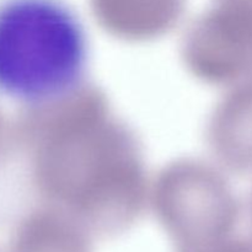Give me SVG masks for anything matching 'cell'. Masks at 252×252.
<instances>
[{
  "mask_svg": "<svg viewBox=\"0 0 252 252\" xmlns=\"http://www.w3.org/2000/svg\"><path fill=\"white\" fill-rule=\"evenodd\" d=\"M88 36L58 0L0 4V94L42 103L75 88L88 66Z\"/></svg>",
  "mask_w": 252,
  "mask_h": 252,
  "instance_id": "1",
  "label": "cell"
},
{
  "mask_svg": "<svg viewBox=\"0 0 252 252\" xmlns=\"http://www.w3.org/2000/svg\"><path fill=\"white\" fill-rule=\"evenodd\" d=\"M103 7L113 14H126V11H159L167 9L175 0H98Z\"/></svg>",
  "mask_w": 252,
  "mask_h": 252,
  "instance_id": "2",
  "label": "cell"
}]
</instances>
